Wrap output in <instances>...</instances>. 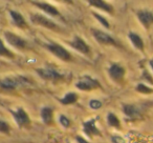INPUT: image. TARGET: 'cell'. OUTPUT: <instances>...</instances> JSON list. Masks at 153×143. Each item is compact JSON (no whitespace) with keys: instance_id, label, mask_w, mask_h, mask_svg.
Instances as JSON below:
<instances>
[{"instance_id":"6da1fadb","label":"cell","mask_w":153,"mask_h":143,"mask_svg":"<svg viewBox=\"0 0 153 143\" xmlns=\"http://www.w3.org/2000/svg\"><path fill=\"white\" fill-rule=\"evenodd\" d=\"M44 46L51 54H53L56 57L63 60V61H69V60H71V55H70L69 52L65 47L62 46V45L58 44V43H53V42L46 43V44H44Z\"/></svg>"},{"instance_id":"7a4b0ae2","label":"cell","mask_w":153,"mask_h":143,"mask_svg":"<svg viewBox=\"0 0 153 143\" xmlns=\"http://www.w3.org/2000/svg\"><path fill=\"white\" fill-rule=\"evenodd\" d=\"M30 21L34 24L49 28V30L56 31V32H58V31L60 30V28L58 26V24L56 23V22H53V20H51L49 18L45 17V16L41 15V14H38V13H35V14H33V15H30Z\"/></svg>"},{"instance_id":"3957f363","label":"cell","mask_w":153,"mask_h":143,"mask_svg":"<svg viewBox=\"0 0 153 143\" xmlns=\"http://www.w3.org/2000/svg\"><path fill=\"white\" fill-rule=\"evenodd\" d=\"M76 88L83 91V92H89V91L100 88L101 84L98 80L94 79V78H91L90 76H83L76 83Z\"/></svg>"},{"instance_id":"277c9868","label":"cell","mask_w":153,"mask_h":143,"mask_svg":"<svg viewBox=\"0 0 153 143\" xmlns=\"http://www.w3.org/2000/svg\"><path fill=\"white\" fill-rule=\"evenodd\" d=\"M26 82H27V80L24 79L23 77H7L0 80V88L13 91L17 86L21 85L23 83H26Z\"/></svg>"},{"instance_id":"5b68a950","label":"cell","mask_w":153,"mask_h":143,"mask_svg":"<svg viewBox=\"0 0 153 143\" xmlns=\"http://www.w3.org/2000/svg\"><path fill=\"white\" fill-rule=\"evenodd\" d=\"M36 72L42 79L48 80V81H59V80L64 78L62 74H60L56 70H53V68H49V67L37 68Z\"/></svg>"},{"instance_id":"8992f818","label":"cell","mask_w":153,"mask_h":143,"mask_svg":"<svg viewBox=\"0 0 153 143\" xmlns=\"http://www.w3.org/2000/svg\"><path fill=\"white\" fill-rule=\"evenodd\" d=\"M4 38L10 45L18 49H24L27 47V42L22 37L18 36L12 32H4Z\"/></svg>"},{"instance_id":"52a82bcc","label":"cell","mask_w":153,"mask_h":143,"mask_svg":"<svg viewBox=\"0 0 153 143\" xmlns=\"http://www.w3.org/2000/svg\"><path fill=\"white\" fill-rule=\"evenodd\" d=\"M125 73V68L117 63H112L108 68V74L110 79H112L113 81L117 82V83H121L124 81Z\"/></svg>"},{"instance_id":"ba28073f","label":"cell","mask_w":153,"mask_h":143,"mask_svg":"<svg viewBox=\"0 0 153 143\" xmlns=\"http://www.w3.org/2000/svg\"><path fill=\"white\" fill-rule=\"evenodd\" d=\"M91 34H92V36L96 38V40L100 43V44H103V45H117V42H115L114 39H113L110 35L107 34V33H104L103 31L92 28Z\"/></svg>"},{"instance_id":"9c48e42d","label":"cell","mask_w":153,"mask_h":143,"mask_svg":"<svg viewBox=\"0 0 153 143\" xmlns=\"http://www.w3.org/2000/svg\"><path fill=\"white\" fill-rule=\"evenodd\" d=\"M11 113H12V115H13L14 120L16 121V123H17V125L19 126V127H24V126L30 125V117H28L27 113H26L23 109L19 107L16 112L11 111Z\"/></svg>"},{"instance_id":"30bf717a","label":"cell","mask_w":153,"mask_h":143,"mask_svg":"<svg viewBox=\"0 0 153 143\" xmlns=\"http://www.w3.org/2000/svg\"><path fill=\"white\" fill-rule=\"evenodd\" d=\"M98 119V118H97ZM97 119L96 118H92L89 119L87 121L83 122V132L85 133V135H87L88 137H94V136H100L101 132L98 127H97L96 123H97Z\"/></svg>"},{"instance_id":"8fae6325","label":"cell","mask_w":153,"mask_h":143,"mask_svg":"<svg viewBox=\"0 0 153 143\" xmlns=\"http://www.w3.org/2000/svg\"><path fill=\"white\" fill-rule=\"evenodd\" d=\"M140 22L145 28H149L153 24V13L148 10H140L136 13Z\"/></svg>"},{"instance_id":"7c38bea8","label":"cell","mask_w":153,"mask_h":143,"mask_svg":"<svg viewBox=\"0 0 153 143\" xmlns=\"http://www.w3.org/2000/svg\"><path fill=\"white\" fill-rule=\"evenodd\" d=\"M70 46H71L72 49H76V51L80 52V53L85 54V55H87V54L90 53L89 45H88L87 43H86L85 41H84L83 39L79 36L74 37V40L70 42Z\"/></svg>"},{"instance_id":"4fadbf2b","label":"cell","mask_w":153,"mask_h":143,"mask_svg":"<svg viewBox=\"0 0 153 143\" xmlns=\"http://www.w3.org/2000/svg\"><path fill=\"white\" fill-rule=\"evenodd\" d=\"M33 4H35L37 7H39L40 10H42L43 12H45L46 14L51 16H59V11L57 10V7H55L53 5L49 4L46 2H40V1H32Z\"/></svg>"},{"instance_id":"5bb4252c","label":"cell","mask_w":153,"mask_h":143,"mask_svg":"<svg viewBox=\"0 0 153 143\" xmlns=\"http://www.w3.org/2000/svg\"><path fill=\"white\" fill-rule=\"evenodd\" d=\"M10 16H11L12 20H13V23L16 26L20 28H27V23H26L24 17L17 11H10Z\"/></svg>"},{"instance_id":"9a60e30c","label":"cell","mask_w":153,"mask_h":143,"mask_svg":"<svg viewBox=\"0 0 153 143\" xmlns=\"http://www.w3.org/2000/svg\"><path fill=\"white\" fill-rule=\"evenodd\" d=\"M88 3H89L91 7L100 9V10H102V11L107 12V13H109V14H113V12H114L112 5L105 2V1H102V0H89Z\"/></svg>"},{"instance_id":"2e32d148","label":"cell","mask_w":153,"mask_h":143,"mask_svg":"<svg viewBox=\"0 0 153 143\" xmlns=\"http://www.w3.org/2000/svg\"><path fill=\"white\" fill-rule=\"evenodd\" d=\"M123 111L125 115L129 118H137L140 115V109L133 104H125L123 107Z\"/></svg>"},{"instance_id":"e0dca14e","label":"cell","mask_w":153,"mask_h":143,"mask_svg":"<svg viewBox=\"0 0 153 143\" xmlns=\"http://www.w3.org/2000/svg\"><path fill=\"white\" fill-rule=\"evenodd\" d=\"M128 37H129L130 41L132 42V44L134 45V47L137 49H140V51H144V41H143V39L140 38V35L135 34V33H129L128 34Z\"/></svg>"},{"instance_id":"ac0fdd59","label":"cell","mask_w":153,"mask_h":143,"mask_svg":"<svg viewBox=\"0 0 153 143\" xmlns=\"http://www.w3.org/2000/svg\"><path fill=\"white\" fill-rule=\"evenodd\" d=\"M41 118H42V121L45 124H51L53 118V109L47 106L43 107L41 109Z\"/></svg>"},{"instance_id":"d6986e66","label":"cell","mask_w":153,"mask_h":143,"mask_svg":"<svg viewBox=\"0 0 153 143\" xmlns=\"http://www.w3.org/2000/svg\"><path fill=\"white\" fill-rule=\"evenodd\" d=\"M76 100H78V95L76 93H67L63 98L60 99V102L64 105H68L76 102Z\"/></svg>"},{"instance_id":"ffe728a7","label":"cell","mask_w":153,"mask_h":143,"mask_svg":"<svg viewBox=\"0 0 153 143\" xmlns=\"http://www.w3.org/2000/svg\"><path fill=\"white\" fill-rule=\"evenodd\" d=\"M107 121H108L109 125L115 128H121V122H120L119 118L114 115L113 113H109L107 116Z\"/></svg>"},{"instance_id":"44dd1931","label":"cell","mask_w":153,"mask_h":143,"mask_svg":"<svg viewBox=\"0 0 153 143\" xmlns=\"http://www.w3.org/2000/svg\"><path fill=\"white\" fill-rule=\"evenodd\" d=\"M0 57H7V58H10V59H14V58H15L14 53H12L10 49H7V47H5V45L3 44L1 39H0Z\"/></svg>"},{"instance_id":"7402d4cb","label":"cell","mask_w":153,"mask_h":143,"mask_svg":"<svg viewBox=\"0 0 153 143\" xmlns=\"http://www.w3.org/2000/svg\"><path fill=\"white\" fill-rule=\"evenodd\" d=\"M136 91H137L138 93H142V94H151V93H153L152 88H149V86H147L146 84H144V83L137 84V86H136Z\"/></svg>"},{"instance_id":"603a6c76","label":"cell","mask_w":153,"mask_h":143,"mask_svg":"<svg viewBox=\"0 0 153 143\" xmlns=\"http://www.w3.org/2000/svg\"><path fill=\"white\" fill-rule=\"evenodd\" d=\"M92 15H94V18H97V19L99 20V22H100V23L102 24V25L104 26V28H110V24H109V22L107 21L106 18H104L103 16L99 15L98 13H92Z\"/></svg>"},{"instance_id":"cb8c5ba5","label":"cell","mask_w":153,"mask_h":143,"mask_svg":"<svg viewBox=\"0 0 153 143\" xmlns=\"http://www.w3.org/2000/svg\"><path fill=\"white\" fill-rule=\"evenodd\" d=\"M89 106L91 109H99L102 107V102L98 99H92L89 101Z\"/></svg>"},{"instance_id":"d4e9b609","label":"cell","mask_w":153,"mask_h":143,"mask_svg":"<svg viewBox=\"0 0 153 143\" xmlns=\"http://www.w3.org/2000/svg\"><path fill=\"white\" fill-rule=\"evenodd\" d=\"M0 133H3V134H10V126L3 120H0Z\"/></svg>"},{"instance_id":"484cf974","label":"cell","mask_w":153,"mask_h":143,"mask_svg":"<svg viewBox=\"0 0 153 143\" xmlns=\"http://www.w3.org/2000/svg\"><path fill=\"white\" fill-rule=\"evenodd\" d=\"M59 120H60V123H61V125L64 126L65 128H67V127H69V126H70L69 119H68V118L66 117L65 115H61V116H60Z\"/></svg>"},{"instance_id":"4316f807","label":"cell","mask_w":153,"mask_h":143,"mask_svg":"<svg viewBox=\"0 0 153 143\" xmlns=\"http://www.w3.org/2000/svg\"><path fill=\"white\" fill-rule=\"evenodd\" d=\"M142 78H143V79H146V81L150 82L151 84H153V78L151 77V75L148 73V72H144V73H143Z\"/></svg>"},{"instance_id":"83f0119b","label":"cell","mask_w":153,"mask_h":143,"mask_svg":"<svg viewBox=\"0 0 153 143\" xmlns=\"http://www.w3.org/2000/svg\"><path fill=\"white\" fill-rule=\"evenodd\" d=\"M111 141H112V143H125L124 138H122L120 136H112L111 137Z\"/></svg>"},{"instance_id":"f1b7e54d","label":"cell","mask_w":153,"mask_h":143,"mask_svg":"<svg viewBox=\"0 0 153 143\" xmlns=\"http://www.w3.org/2000/svg\"><path fill=\"white\" fill-rule=\"evenodd\" d=\"M76 142H78V143H89L87 140H86V139H84L83 137H81V136H76Z\"/></svg>"},{"instance_id":"f546056e","label":"cell","mask_w":153,"mask_h":143,"mask_svg":"<svg viewBox=\"0 0 153 143\" xmlns=\"http://www.w3.org/2000/svg\"><path fill=\"white\" fill-rule=\"evenodd\" d=\"M149 64H150L151 68H152V70H153V59H151L150 61H149Z\"/></svg>"}]
</instances>
